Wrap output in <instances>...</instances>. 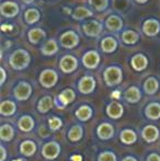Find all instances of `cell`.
I'll list each match as a JSON object with an SVG mask.
<instances>
[{
	"mask_svg": "<svg viewBox=\"0 0 160 161\" xmlns=\"http://www.w3.org/2000/svg\"><path fill=\"white\" fill-rule=\"evenodd\" d=\"M29 62H30L29 54L24 51L14 52L10 58V64L14 69H23L29 65Z\"/></svg>",
	"mask_w": 160,
	"mask_h": 161,
	"instance_id": "6da1fadb",
	"label": "cell"
},
{
	"mask_svg": "<svg viewBox=\"0 0 160 161\" xmlns=\"http://www.w3.org/2000/svg\"><path fill=\"white\" fill-rule=\"evenodd\" d=\"M122 71L118 67H110L104 72V80L109 86H114L121 82Z\"/></svg>",
	"mask_w": 160,
	"mask_h": 161,
	"instance_id": "7a4b0ae2",
	"label": "cell"
},
{
	"mask_svg": "<svg viewBox=\"0 0 160 161\" xmlns=\"http://www.w3.org/2000/svg\"><path fill=\"white\" fill-rule=\"evenodd\" d=\"M60 147L57 142H48L43 147V156L47 159H55L58 155H59Z\"/></svg>",
	"mask_w": 160,
	"mask_h": 161,
	"instance_id": "3957f363",
	"label": "cell"
},
{
	"mask_svg": "<svg viewBox=\"0 0 160 161\" xmlns=\"http://www.w3.org/2000/svg\"><path fill=\"white\" fill-rule=\"evenodd\" d=\"M40 80H41L42 86H44V87H46V88H51V87H53L56 83V81H57V75H56V72L53 71V70H45V71H43L42 74H41Z\"/></svg>",
	"mask_w": 160,
	"mask_h": 161,
	"instance_id": "277c9868",
	"label": "cell"
},
{
	"mask_svg": "<svg viewBox=\"0 0 160 161\" xmlns=\"http://www.w3.org/2000/svg\"><path fill=\"white\" fill-rule=\"evenodd\" d=\"M79 42V37L77 36V34L74 32H66L63 34L62 37H60V43L64 47L67 48H71V47H75L76 45Z\"/></svg>",
	"mask_w": 160,
	"mask_h": 161,
	"instance_id": "5b68a950",
	"label": "cell"
},
{
	"mask_svg": "<svg viewBox=\"0 0 160 161\" xmlns=\"http://www.w3.org/2000/svg\"><path fill=\"white\" fill-rule=\"evenodd\" d=\"M31 94V87L28 83H20L14 90V96L18 100H26Z\"/></svg>",
	"mask_w": 160,
	"mask_h": 161,
	"instance_id": "8992f818",
	"label": "cell"
},
{
	"mask_svg": "<svg viewBox=\"0 0 160 161\" xmlns=\"http://www.w3.org/2000/svg\"><path fill=\"white\" fill-rule=\"evenodd\" d=\"M77 67V60L73 56H65L60 62V68L64 72H71Z\"/></svg>",
	"mask_w": 160,
	"mask_h": 161,
	"instance_id": "52a82bcc",
	"label": "cell"
},
{
	"mask_svg": "<svg viewBox=\"0 0 160 161\" xmlns=\"http://www.w3.org/2000/svg\"><path fill=\"white\" fill-rule=\"evenodd\" d=\"M102 30V26L99 22L96 21H91V22H88L83 25V31L87 35L89 36H97L99 35Z\"/></svg>",
	"mask_w": 160,
	"mask_h": 161,
	"instance_id": "ba28073f",
	"label": "cell"
},
{
	"mask_svg": "<svg viewBox=\"0 0 160 161\" xmlns=\"http://www.w3.org/2000/svg\"><path fill=\"white\" fill-rule=\"evenodd\" d=\"M94 86H96V82H94L93 78H91V77H83L79 82V90L82 93L87 94L93 91Z\"/></svg>",
	"mask_w": 160,
	"mask_h": 161,
	"instance_id": "9c48e42d",
	"label": "cell"
},
{
	"mask_svg": "<svg viewBox=\"0 0 160 161\" xmlns=\"http://www.w3.org/2000/svg\"><path fill=\"white\" fill-rule=\"evenodd\" d=\"M159 136V130L157 129V127L152 125H148L144 128L143 130V137L146 142H152L158 138Z\"/></svg>",
	"mask_w": 160,
	"mask_h": 161,
	"instance_id": "30bf717a",
	"label": "cell"
},
{
	"mask_svg": "<svg viewBox=\"0 0 160 161\" xmlns=\"http://www.w3.org/2000/svg\"><path fill=\"white\" fill-rule=\"evenodd\" d=\"M114 134V128L112 125L108 123H103L99 126L98 128V135L101 139H110Z\"/></svg>",
	"mask_w": 160,
	"mask_h": 161,
	"instance_id": "8fae6325",
	"label": "cell"
},
{
	"mask_svg": "<svg viewBox=\"0 0 160 161\" xmlns=\"http://www.w3.org/2000/svg\"><path fill=\"white\" fill-rule=\"evenodd\" d=\"M123 106L121 105L120 103H116V102H113L111 103L109 106H108V115L112 119H119L123 115Z\"/></svg>",
	"mask_w": 160,
	"mask_h": 161,
	"instance_id": "7c38bea8",
	"label": "cell"
},
{
	"mask_svg": "<svg viewBox=\"0 0 160 161\" xmlns=\"http://www.w3.org/2000/svg\"><path fill=\"white\" fill-rule=\"evenodd\" d=\"M99 64V55L96 52H89L83 56V65L88 68H94Z\"/></svg>",
	"mask_w": 160,
	"mask_h": 161,
	"instance_id": "4fadbf2b",
	"label": "cell"
},
{
	"mask_svg": "<svg viewBox=\"0 0 160 161\" xmlns=\"http://www.w3.org/2000/svg\"><path fill=\"white\" fill-rule=\"evenodd\" d=\"M1 12L6 17H14L19 12V7L13 2H4L1 6Z\"/></svg>",
	"mask_w": 160,
	"mask_h": 161,
	"instance_id": "5bb4252c",
	"label": "cell"
},
{
	"mask_svg": "<svg viewBox=\"0 0 160 161\" xmlns=\"http://www.w3.org/2000/svg\"><path fill=\"white\" fill-rule=\"evenodd\" d=\"M144 32L149 36H154L159 32V23L156 20H147L144 24Z\"/></svg>",
	"mask_w": 160,
	"mask_h": 161,
	"instance_id": "9a60e30c",
	"label": "cell"
},
{
	"mask_svg": "<svg viewBox=\"0 0 160 161\" xmlns=\"http://www.w3.org/2000/svg\"><path fill=\"white\" fill-rule=\"evenodd\" d=\"M21 153H23L24 156H32L33 153L36 151V146L33 142H30V140H26V142H23L21 144V148H20Z\"/></svg>",
	"mask_w": 160,
	"mask_h": 161,
	"instance_id": "2e32d148",
	"label": "cell"
},
{
	"mask_svg": "<svg viewBox=\"0 0 160 161\" xmlns=\"http://www.w3.org/2000/svg\"><path fill=\"white\" fill-rule=\"evenodd\" d=\"M125 97L130 103H136L141 99V92L136 87H132L125 92Z\"/></svg>",
	"mask_w": 160,
	"mask_h": 161,
	"instance_id": "e0dca14e",
	"label": "cell"
},
{
	"mask_svg": "<svg viewBox=\"0 0 160 161\" xmlns=\"http://www.w3.org/2000/svg\"><path fill=\"white\" fill-rule=\"evenodd\" d=\"M146 115L152 119H157L160 117V105L157 103H152L146 108Z\"/></svg>",
	"mask_w": 160,
	"mask_h": 161,
	"instance_id": "ac0fdd59",
	"label": "cell"
},
{
	"mask_svg": "<svg viewBox=\"0 0 160 161\" xmlns=\"http://www.w3.org/2000/svg\"><path fill=\"white\" fill-rule=\"evenodd\" d=\"M15 111V104L11 101H3L0 106V113L2 115H12Z\"/></svg>",
	"mask_w": 160,
	"mask_h": 161,
	"instance_id": "d6986e66",
	"label": "cell"
},
{
	"mask_svg": "<svg viewBox=\"0 0 160 161\" xmlns=\"http://www.w3.org/2000/svg\"><path fill=\"white\" fill-rule=\"evenodd\" d=\"M107 28L111 31H119L122 28V20L116 15H112L108 19Z\"/></svg>",
	"mask_w": 160,
	"mask_h": 161,
	"instance_id": "ffe728a7",
	"label": "cell"
},
{
	"mask_svg": "<svg viewBox=\"0 0 160 161\" xmlns=\"http://www.w3.org/2000/svg\"><path fill=\"white\" fill-rule=\"evenodd\" d=\"M33 126H34V122L30 116H22L19 121V127L22 131H30Z\"/></svg>",
	"mask_w": 160,
	"mask_h": 161,
	"instance_id": "44dd1931",
	"label": "cell"
},
{
	"mask_svg": "<svg viewBox=\"0 0 160 161\" xmlns=\"http://www.w3.org/2000/svg\"><path fill=\"white\" fill-rule=\"evenodd\" d=\"M132 65L134 69L136 70H143L147 66V59L143 55H136L132 60Z\"/></svg>",
	"mask_w": 160,
	"mask_h": 161,
	"instance_id": "7402d4cb",
	"label": "cell"
},
{
	"mask_svg": "<svg viewBox=\"0 0 160 161\" xmlns=\"http://www.w3.org/2000/svg\"><path fill=\"white\" fill-rule=\"evenodd\" d=\"M52 108H53V101H52V97H45L41 99V101L39 102V106H37L41 113H46Z\"/></svg>",
	"mask_w": 160,
	"mask_h": 161,
	"instance_id": "603a6c76",
	"label": "cell"
},
{
	"mask_svg": "<svg viewBox=\"0 0 160 161\" xmlns=\"http://www.w3.org/2000/svg\"><path fill=\"white\" fill-rule=\"evenodd\" d=\"M159 88V83L158 81L155 78H149L146 80L145 82V91L147 92L148 94H154L156 93V91Z\"/></svg>",
	"mask_w": 160,
	"mask_h": 161,
	"instance_id": "cb8c5ba5",
	"label": "cell"
},
{
	"mask_svg": "<svg viewBox=\"0 0 160 161\" xmlns=\"http://www.w3.org/2000/svg\"><path fill=\"white\" fill-rule=\"evenodd\" d=\"M91 114H92L91 108L86 105L81 106L79 110L76 112V116L79 119H81V121H87V119H89L90 117H91Z\"/></svg>",
	"mask_w": 160,
	"mask_h": 161,
	"instance_id": "d4e9b609",
	"label": "cell"
},
{
	"mask_svg": "<svg viewBox=\"0 0 160 161\" xmlns=\"http://www.w3.org/2000/svg\"><path fill=\"white\" fill-rule=\"evenodd\" d=\"M116 48V41L112 37H107L102 41V49L107 53H112Z\"/></svg>",
	"mask_w": 160,
	"mask_h": 161,
	"instance_id": "484cf974",
	"label": "cell"
},
{
	"mask_svg": "<svg viewBox=\"0 0 160 161\" xmlns=\"http://www.w3.org/2000/svg\"><path fill=\"white\" fill-rule=\"evenodd\" d=\"M121 140L126 145L133 144V142L136 140V135L133 130H124L121 134Z\"/></svg>",
	"mask_w": 160,
	"mask_h": 161,
	"instance_id": "4316f807",
	"label": "cell"
},
{
	"mask_svg": "<svg viewBox=\"0 0 160 161\" xmlns=\"http://www.w3.org/2000/svg\"><path fill=\"white\" fill-rule=\"evenodd\" d=\"M0 136H1V139L4 142H8L12 138L13 136V129L10 125H3L0 129Z\"/></svg>",
	"mask_w": 160,
	"mask_h": 161,
	"instance_id": "83f0119b",
	"label": "cell"
},
{
	"mask_svg": "<svg viewBox=\"0 0 160 161\" xmlns=\"http://www.w3.org/2000/svg\"><path fill=\"white\" fill-rule=\"evenodd\" d=\"M74 99H75V93H74V91L70 89H67V90H65V91H63L59 96V100L64 104L70 103L71 101H74Z\"/></svg>",
	"mask_w": 160,
	"mask_h": 161,
	"instance_id": "f1b7e54d",
	"label": "cell"
},
{
	"mask_svg": "<svg viewBox=\"0 0 160 161\" xmlns=\"http://www.w3.org/2000/svg\"><path fill=\"white\" fill-rule=\"evenodd\" d=\"M42 52L45 55H53V54H55L57 52V45H56V43L54 41L51 40L44 45V47L42 48Z\"/></svg>",
	"mask_w": 160,
	"mask_h": 161,
	"instance_id": "f546056e",
	"label": "cell"
},
{
	"mask_svg": "<svg viewBox=\"0 0 160 161\" xmlns=\"http://www.w3.org/2000/svg\"><path fill=\"white\" fill-rule=\"evenodd\" d=\"M122 40H123L126 44H134V43H136L137 40H138V35L135 32H133V31H126V32L123 34V36H122Z\"/></svg>",
	"mask_w": 160,
	"mask_h": 161,
	"instance_id": "4dcf8cb0",
	"label": "cell"
},
{
	"mask_svg": "<svg viewBox=\"0 0 160 161\" xmlns=\"http://www.w3.org/2000/svg\"><path fill=\"white\" fill-rule=\"evenodd\" d=\"M45 36V32L40 29H34V30H31L30 33H29V37H30V41L32 43H37L42 37Z\"/></svg>",
	"mask_w": 160,
	"mask_h": 161,
	"instance_id": "1f68e13d",
	"label": "cell"
},
{
	"mask_svg": "<svg viewBox=\"0 0 160 161\" xmlns=\"http://www.w3.org/2000/svg\"><path fill=\"white\" fill-rule=\"evenodd\" d=\"M25 21L29 22V23H34V22H36L37 20H39L40 18V13L37 12V10H35V9H30V10H28L25 12Z\"/></svg>",
	"mask_w": 160,
	"mask_h": 161,
	"instance_id": "d6a6232c",
	"label": "cell"
},
{
	"mask_svg": "<svg viewBox=\"0 0 160 161\" xmlns=\"http://www.w3.org/2000/svg\"><path fill=\"white\" fill-rule=\"evenodd\" d=\"M81 135H82V129H81V127L80 126H75V127L70 129V131L68 134V137L73 142H77V140H79L81 138Z\"/></svg>",
	"mask_w": 160,
	"mask_h": 161,
	"instance_id": "836d02e7",
	"label": "cell"
},
{
	"mask_svg": "<svg viewBox=\"0 0 160 161\" xmlns=\"http://www.w3.org/2000/svg\"><path fill=\"white\" fill-rule=\"evenodd\" d=\"M92 13L90 12L88 9H86V8H77L76 9V11H75V13H74V19H76V20H80V19H83V18H87V17H90Z\"/></svg>",
	"mask_w": 160,
	"mask_h": 161,
	"instance_id": "e575fe53",
	"label": "cell"
},
{
	"mask_svg": "<svg viewBox=\"0 0 160 161\" xmlns=\"http://www.w3.org/2000/svg\"><path fill=\"white\" fill-rule=\"evenodd\" d=\"M90 3L99 11H102L107 8L108 6V0H90Z\"/></svg>",
	"mask_w": 160,
	"mask_h": 161,
	"instance_id": "d590c367",
	"label": "cell"
},
{
	"mask_svg": "<svg viewBox=\"0 0 160 161\" xmlns=\"http://www.w3.org/2000/svg\"><path fill=\"white\" fill-rule=\"evenodd\" d=\"M48 124H49V127L53 129V130H57V129L62 126L63 123L58 117H52V119H49Z\"/></svg>",
	"mask_w": 160,
	"mask_h": 161,
	"instance_id": "8d00e7d4",
	"label": "cell"
},
{
	"mask_svg": "<svg viewBox=\"0 0 160 161\" xmlns=\"http://www.w3.org/2000/svg\"><path fill=\"white\" fill-rule=\"evenodd\" d=\"M99 161H116V158L112 153H103L99 157Z\"/></svg>",
	"mask_w": 160,
	"mask_h": 161,
	"instance_id": "74e56055",
	"label": "cell"
},
{
	"mask_svg": "<svg viewBox=\"0 0 160 161\" xmlns=\"http://www.w3.org/2000/svg\"><path fill=\"white\" fill-rule=\"evenodd\" d=\"M147 161H160V157L157 153H152V155H150L149 157H148Z\"/></svg>",
	"mask_w": 160,
	"mask_h": 161,
	"instance_id": "f35d334b",
	"label": "cell"
},
{
	"mask_svg": "<svg viewBox=\"0 0 160 161\" xmlns=\"http://www.w3.org/2000/svg\"><path fill=\"white\" fill-rule=\"evenodd\" d=\"M8 30H11V25H6V24H3V25H2V31H8Z\"/></svg>",
	"mask_w": 160,
	"mask_h": 161,
	"instance_id": "ab89813d",
	"label": "cell"
},
{
	"mask_svg": "<svg viewBox=\"0 0 160 161\" xmlns=\"http://www.w3.org/2000/svg\"><path fill=\"white\" fill-rule=\"evenodd\" d=\"M1 74H2V79H1V83L4 82V79H6V72L3 69H1Z\"/></svg>",
	"mask_w": 160,
	"mask_h": 161,
	"instance_id": "60d3db41",
	"label": "cell"
},
{
	"mask_svg": "<svg viewBox=\"0 0 160 161\" xmlns=\"http://www.w3.org/2000/svg\"><path fill=\"white\" fill-rule=\"evenodd\" d=\"M71 160L73 161H81V157L80 156H74V157L71 158Z\"/></svg>",
	"mask_w": 160,
	"mask_h": 161,
	"instance_id": "b9f144b4",
	"label": "cell"
},
{
	"mask_svg": "<svg viewBox=\"0 0 160 161\" xmlns=\"http://www.w3.org/2000/svg\"><path fill=\"white\" fill-rule=\"evenodd\" d=\"M1 151H2V156H1V161L4 160V158H6V151H4L3 147H1Z\"/></svg>",
	"mask_w": 160,
	"mask_h": 161,
	"instance_id": "7bdbcfd3",
	"label": "cell"
},
{
	"mask_svg": "<svg viewBox=\"0 0 160 161\" xmlns=\"http://www.w3.org/2000/svg\"><path fill=\"white\" fill-rule=\"evenodd\" d=\"M123 161H136V159H135V158H133V157H127V158H125Z\"/></svg>",
	"mask_w": 160,
	"mask_h": 161,
	"instance_id": "ee69618b",
	"label": "cell"
},
{
	"mask_svg": "<svg viewBox=\"0 0 160 161\" xmlns=\"http://www.w3.org/2000/svg\"><path fill=\"white\" fill-rule=\"evenodd\" d=\"M112 97H120V92H119V91L113 92V94H112Z\"/></svg>",
	"mask_w": 160,
	"mask_h": 161,
	"instance_id": "f6af8a7d",
	"label": "cell"
},
{
	"mask_svg": "<svg viewBox=\"0 0 160 161\" xmlns=\"http://www.w3.org/2000/svg\"><path fill=\"white\" fill-rule=\"evenodd\" d=\"M137 1H138V2H143V3H144V2H146L147 0H137Z\"/></svg>",
	"mask_w": 160,
	"mask_h": 161,
	"instance_id": "bcb514c9",
	"label": "cell"
},
{
	"mask_svg": "<svg viewBox=\"0 0 160 161\" xmlns=\"http://www.w3.org/2000/svg\"><path fill=\"white\" fill-rule=\"evenodd\" d=\"M24 1H25V2H32L33 0H24Z\"/></svg>",
	"mask_w": 160,
	"mask_h": 161,
	"instance_id": "7dc6e473",
	"label": "cell"
},
{
	"mask_svg": "<svg viewBox=\"0 0 160 161\" xmlns=\"http://www.w3.org/2000/svg\"><path fill=\"white\" fill-rule=\"evenodd\" d=\"M14 161H22V160H14Z\"/></svg>",
	"mask_w": 160,
	"mask_h": 161,
	"instance_id": "c3c4849f",
	"label": "cell"
}]
</instances>
